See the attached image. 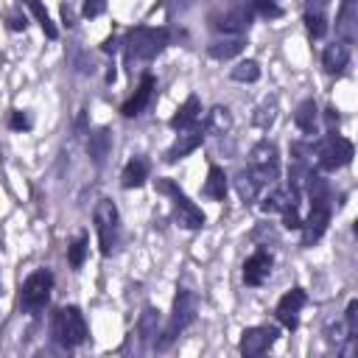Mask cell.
<instances>
[{"mask_svg":"<svg viewBox=\"0 0 358 358\" xmlns=\"http://www.w3.org/2000/svg\"><path fill=\"white\" fill-rule=\"evenodd\" d=\"M277 341V327H246L241 333V358H263Z\"/></svg>","mask_w":358,"mask_h":358,"instance_id":"9","label":"cell"},{"mask_svg":"<svg viewBox=\"0 0 358 358\" xmlns=\"http://www.w3.org/2000/svg\"><path fill=\"white\" fill-rule=\"evenodd\" d=\"M25 25H28V22H25V17H22L20 11H14V14L8 17V28H11V31H22Z\"/></svg>","mask_w":358,"mask_h":358,"instance_id":"35","label":"cell"},{"mask_svg":"<svg viewBox=\"0 0 358 358\" xmlns=\"http://www.w3.org/2000/svg\"><path fill=\"white\" fill-rule=\"evenodd\" d=\"M117 50V39L115 36H109L106 42H103V53H115Z\"/></svg>","mask_w":358,"mask_h":358,"instance_id":"38","label":"cell"},{"mask_svg":"<svg viewBox=\"0 0 358 358\" xmlns=\"http://www.w3.org/2000/svg\"><path fill=\"white\" fill-rule=\"evenodd\" d=\"M305 28H308V34L313 36V39H319V36H324L327 34V17H324V11H322V3H308L305 6Z\"/></svg>","mask_w":358,"mask_h":358,"instance_id":"22","label":"cell"},{"mask_svg":"<svg viewBox=\"0 0 358 358\" xmlns=\"http://www.w3.org/2000/svg\"><path fill=\"white\" fill-rule=\"evenodd\" d=\"M8 126H11L14 131H28V129H31V117H28L25 112L14 109V112L8 115Z\"/></svg>","mask_w":358,"mask_h":358,"instance_id":"32","label":"cell"},{"mask_svg":"<svg viewBox=\"0 0 358 358\" xmlns=\"http://www.w3.org/2000/svg\"><path fill=\"white\" fill-rule=\"evenodd\" d=\"M227 173H224V168H218V165H210V173H207V182H204V187H201V193L207 196V199H215V201H224L227 199Z\"/></svg>","mask_w":358,"mask_h":358,"instance_id":"19","label":"cell"},{"mask_svg":"<svg viewBox=\"0 0 358 358\" xmlns=\"http://www.w3.org/2000/svg\"><path fill=\"white\" fill-rule=\"evenodd\" d=\"M171 45V31L168 28H131L126 34V62H151L157 53H162Z\"/></svg>","mask_w":358,"mask_h":358,"instance_id":"2","label":"cell"},{"mask_svg":"<svg viewBox=\"0 0 358 358\" xmlns=\"http://www.w3.org/2000/svg\"><path fill=\"white\" fill-rule=\"evenodd\" d=\"M103 8H106L103 3H84V14H87V17H98Z\"/></svg>","mask_w":358,"mask_h":358,"instance_id":"36","label":"cell"},{"mask_svg":"<svg viewBox=\"0 0 358 358\" xmlns=\"http://www.w3.org/2000/svg\"><path fill=\"white\" fill-rule=\"evenodd\" d=\"M148 179V159L145 157H131L120 173V185L129 190V187H140L143 182Z\"/></svg>","mask_w":358,"mask_h":358,"instance_id":"18","label":"cell"},{"mask_svg":"<svg viewBox=\"0 0 358 358\" xmlns=\"http://www.w3.org/2000/svg\"><path fill=\"white\" fill-rule=\"evenodd\" d=\"M87 151H90V157H92V162L95 165H103V159L109 157V151H112V134H109V129H95V131H90V140H87Z\"/></svg>","mask_w":358,"mask_h":358,"instance_id":"17","label":"cell"},{"mask_svg":"<svg viewBox=\"0 0 358 358\" xmlns=\"http://www.w3.org/2000/svg\"><path fill=\"white\" fill-rule=\"evenodd\" d=\"M50 288H53V274L48 268H39L34 274L25 277L22 282V291H20V305L25 313H36L48 305L50 299Z\"/></svg>","mask_w":358,"mask_h":358,"instance_id":"7","label":"cell"},{"mask_svg":"<svg viewBox=\"0 0 358 358\" xmlns=\"http://www.w3.org/2000/svg\"><path fill=\"white\" fill-rule=\"evenodd\" d=\"M252 11H255V14H263V17H280V14H282V8H280L277 3H266V0L255 3Z\"/></svg>","mask_w":358,"mask_h":358,"instance_id":"34","label":"cell"},{"mask_svg":"<svg viewBox=\"0 0 358 358\" xmlns=\"http://www.w3.org/2000/svg\"><path fill=\"white\" fill-rule=\"evenodd\" d=\"M296 204V193L294 190H288V187H277V190H271L266 199H263V213H285L288 207H294Z\"/></svg>","mask_w":358,"mask_h":358,"instance_id":"20","label":"cell"},{"mask_svg":"<svg viewBox=\"0 0 358 358\" xmlns=\"http://www.w3.org/2000/svg\"><path fill=\"white\" fill-rule=\"evenodd\" d=\"M327 126H330V129L338 126V109H333V106L327 109Z\"/></svg>","mask_w":358,"mask_h":358,"instance_id":"37","label":"cell"},{"mask_svg":"<svg viewBox=\"0 0 358 358\" xmlns=\"http://www.w3.org/2000/svg\"><path fill=\"white\" fill-rule=\"evenodd\" d=\"M344 322H347V336H358V302L355 299H350V305H347V316H344Z\"/></svg>","mask_w":358,"mask_h":358,"instance_id":"31","label":"cell"},{"mask_svg":"<svg viewBox=\"0 0 358 358\" xmlns=\"http://www.w3.org/2000/svg\"><path fill=\"white\" fill-rule=\"evenodd\" d=\"M157 190L165 193V196H171L173 218H176L179 227H185V229H199V227H204V213L176 187L173 179H157Z\"/></svg>","mask_w":358,"mask_h":358,"instance_id":"5","label":"cell"},{"mask_svg":"<svg viewBox=\"0 0 358 358\" xmlns=\"http://www.w3.org/2000/svg\"><path fill=\"white\" fill-rule=\"evenodd\" d=\"M316 159H319V168L322 171H336V168H344L350 165L352 159V143L336 131H330L319 145H316Z\"/></svg>","mask_w":358,"mask_h":358,"instance_id":"8","label":"cell"},{"mask_svg":"<svg viewBox=\"0 0 358 358\" xmlns=\"http://www.w3.org/2000/svg\"><path fill=\"white\" fill-rule=\"evenodd\" d=\"M227 129H229V109H227V106H213L210 115H207L204 131H210V134H224Z\"/></svg>","mask_w":358,"mask_h":358,"instance_id":"26","label":"cell"},{"mask_svg":"<svg viewBox=\"0 0 358 358\" xmlns=\"http://www.w3.org/2000/svg\"><path fill=\"white\" fill-rule=\"evenodd\" d=\"M241 50H243V39H241V36L215 39V42L207 48V53H210L213 59H232V56H238Z\"/></svg>","mask_w":358,"mask_h":358,"instance_id":"23","label":"cell"},{"mask_svg":"<svg viewBox=\"0 0 358 358\" xmlns=\"http://www.w3.org/2000/svg\"><path fill=\"white\" fill-rule=\"evenodd\" d=\"M196 313H199V296L187 288H179L176 291V299H173V310H171V319L165 324V330L159 333V338L154 341L157 350H168L193 322H196Z\"/></svg>","mask_w":358,"mask_h":358,"instance_id":"1","label":"cell"},{"mask_svg":"<svg viewBox=\"0 0 358 358\" xmlns=\"http://www.w3.org/2000/svg\"><path fill=\"white\" fill-rule=\"evenodd\" d=\"M154 90H157V78H154L151 73H145V76L140 78V87L134 90V95L120 106V115H123V117H137V115L151 103Z\"/></svg>","mask_w":358,"mask_h":358,"instance_id":"13","label":"cell"},{"mask_svg":"<svg viewBox=\"0 0 358 358\" xmlns=\"http://www.w3.org/2000/svg\"><path fill=\"white\" fill-rule=\"evenodd\" d=\"M347 62H350V48H347L344 42H330V45L322 50V64H324V70L333 73V76H338V73L347 67Z\"/></svg>","mask_w":358,"mask_h":358,"instance_id":"16","label":"cell"},{"mask_svg":"<svg viewBox=\"0 0 358 358\" xmlns=\"http://www.w3.org/2000/svg\"><path fill=\"white\" fill-rule=\"evenodd\" d=\"M352 17H355V3H344L341 11H338L336 31L344 36V39H338V42H344L347 48H350V42H352Z\"/></svg>","mask_w":358,"mask_h":358,"instance_id":"25","label":"cell"},{"mask_svg":"<svg viewBox=\"0 0 358 358\" xmlns=\"http://www.w3.org/2000/svg\"><path fill=\"white\" fill-rule=\"evenodd\" d=\"M95 229H98V243H101V255L109 257L117 246V232H120V215L115 201L101 199L95 204Z\"/></svg>","mask_w":358,"mask_h":358,"instance_id":"6","label":"cell"},{"mask_svg":"<svg viewBox=\"0 0 358 358\" xmlns=\"http://www.w3.org/2000/svg\"><path fill=\"white\" fill-rule=\"evenodd\" d=\"M232 78H235V81H246V84H252V81L260 78V64H257L255 59L238 62V64L232 67Z\"/></svg>","mask_w":358,"mask_h":358,"instance_id":"27","label":"cell"},{"mask_svg":"<svg viewBox=\"0 0 358 358\" xmlns=\"http://www.w3.org/2000/svg\"><path fill=\"white\" fill-rule=\"evenodd\" d=\"M252 17H255L252 6H232V8L221 11V14H213V28L221 31V34L238 36V34H243L249 28Z\"/></svg>","mask_w":358,"mask_h":358,"instance_id":"10","label":"cell"},{"mask_svg":"<svg viewBox=\"0 0 358 358\" xmlns=\"http://www.w3.org/2000/svg\"><path fill=\"white\" fill-rule=\"evenodd\" d=\"M204 126H193V129H187V131H182L179 137H176V143L165 151V162H176V159H182V157H187L190 151H196L199 145H201V140H204Z\"/></svg>","mask_w":358,"mask_h":358,"instance_id":"14","label":"cell"},{"mask_svg":"<svg viewBox=\"0 0 358 358\" xmlns=\"http://www.w3.org/2000/svg\"><path fill=\"white\" fill-rule=\"evenodd\" d=\"M62 17H64V25H73V8L70 6H62Z\"/></svg>","mask_w":358,"mask_h":358,"instance_id":"39","label":"cell"},{"mask_svg":"<svg viewBox=\"0 0 358 358\" xmlns=\"http://www.w3.org/2000/svg\"><path fill=\"white\" fill-rule=\"evenodd\" d=\"M271 266H274L271 255H268L266 249H257V252H255L252 257H246V263H243V282L252 285V288L263 285V282L268 280V274H271Z\"/></svg>","mask_w":358,"mask_h":358,"instance_id":"12","label":"cell"},{"mask_svg":"<svg viewBox=\"0 0 358 358\" xmlns=\"http://www.w3.org/2000/svg\"><path fill=\"white\" fill-rule=\"evenodd\" d=\"M316 117H319V109H316V103L308 98V101H302L299 106H296V112H294V123L305 131V134H313V129H316Z\"/></svg>","mask_w":358,"mask_h":358,"instance_id":"24","label":"cell"},{"mask_svg":"<svg viewBox=\"0 0 358 358\" xmlns=\"http://www.w3.org/2000/svg\"><path fill=\"white\" fill-rule=\"evenodd\" d=\"M274 115H277V103H274V98H268V101H263V106L257 109L255 123H257L260 129H268V126L274 123Z\"/></svg>","mask_w":358,"mask_h":358,"instance_id":"30","label":"cell"},{"mask_svg":"<svg viewBox=\"0 0 358 358\" xmlns=\"http://www.w3.org/2000/svg\"><path fill=\"white\" fill-rule=\"evenodd\" d=\"M238 190H241V196H243V201H252V199L257 196V187L252 185V179H249L246 173H241V176H238Z\"/></svg>","mask_w":358,"mask_h":358,"instance_id":"33","label":"cell"},{"mask_svg":"<svg viewBox=\"0 0 358 358\" xmlns=\"http://www.w3.org/2000/svg\"><path fill=\"white\" fill-rule=\"evenodd\" d=\"M28 11H31V14H34V17L39 20V25H42L45 36H48V39H56V25L50 22V17H48L45 6H42V3H34V0H31V3H28Z\"/></svg>","mask_w":358,"mask_h":358,"instance_id":"29","label":"cell"},{"mask_svg":"<svg viewBox=\"0 0 358 358\" xmlns=\"http://www.w3.org/2000/svg\"><path fill=\"white\" fill-rule=\"evenodd\" d=\"M199 115H201V103L196 95H187V101L176 109V115L171 117V126L179 129V131H187L193 126H199Z\"/></svg>","mask_w":358,"mask_h":358,"instance_id":"15","label":"cell"},{"mask_svg":"<svg viewBox=\"0 0 358 358\" xmlns=\"http://www.w3.org/2000/svg\"><path fill=\"white\" fill-rule=\"evenodd\" d=\"M84 257H87V235L78 232L76 241L67 246V263H70L73 268H81V266H84Z\"/></svg>","mask_w":358,"mask_h":358,"instance_id":"28","label":"cell"},{"mask_svg":"<svg viewBox=\"0 0 358 358\" xmlns=\"http://www.w3.org/2000/svg\"><path fill=\"white\" fill-rule=\"evenodd\" d=\"M246 176L252 179L255 187H263V185H274L277 176H280V154H277V145L268 143V140H260L252 151H249V171Z\"/></svg>","mask_w":358,"mask_h":358,"instance_id":"3","label":"cell"},{"mask_svg":"<svg viewBox=\"0 0 358 358\" xmlns=\"http://www.w3.org/2000/svg\"><path fill=\"white\" fill-rule=\"evenodd\" d=\"M137 336H140V341H143V344H154V341H157V336H159V316H157V310H154L151 305H145V308H143V313H140Z\"/></svg>","mask_w":358,"mask_h":358,"instance_id":"21","label":"cell"},{"mask_svg":"<svg viewBox=\"0 0 358 358\" xmlns=\"http://www.w3.org/2000/svg\"><path fill=\"white\" fill-rule=\"evenodd\" d=\"M305 302H308V296H305L302 288H291L288 294H282V299L277 302V310H274L277 322H280L282 327H288V330H296V324H299V310L305 308Z\"/></svg>","mask_w":358,"mask_h":358,"instance_id":"11","label":"cell"},{"mask_svg":"<svg viewBox=\"0 0 358 358\" xmlns=\"http://www.w3.org/2000/svg\"><path fill=\"white\" fill-rule=\"evenodd\" d=\"M53 338L59 347L64 350H73L78 344L87 341V322H84V313L76 308V305H67V308H59L56 316H53Z\"/></svg>","mask_w":358,"mask_h":358,"instance_id":"4","label":"cell"}]
</instances>
